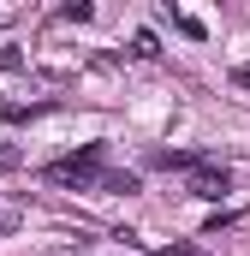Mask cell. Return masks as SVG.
Here are the masks:
<instances>
[{
	"mask_svg": "<svg viewBox=\"0 0 250 256\" xmlns=\"http://www.w3.org/2000/svg\"><path fill=\"white\" fill-rule=\"evenodd\" d=\"M0 167H18V149H0Z\"/></svg>",
	"mask_w": 250,
	"mask_h": 256,
	"instance_id": "9",
	"label": "cell"
},
{
	"mask_svg": "<svg viewBox=\"0 0 250 256\" xmlns=\"http://www.w3.org/2000/svg\"><path fill=\"white\" fill-rule=\"evenodd\" d=\"M42 179L48 185H60V191H137V173H114L108 167V143L96 137V143H84L78 155H60V161H48L42 167Z\"/></svg>",
	"mask_w": 250,
	"mask_h": 256,
	"instance_id": "1",
	"label": "cell"
},
{
	"mask_svg": "<svg viewBox=\"0 0 250 256\" xmlns=\"http://www.w3.org/2000/svg\"><path fill=\"white\" fill-rule=\"evenodd\" d=\"M131 54H137V60H155V54H161V48H155V36H149V30H143V36H137V42H131Z\"/></svg>",
	"mask_w": 250,
	"mask_h": 256,
	"instance_id": "5",
	"label": "cell"
},
{
	"mask_svg": "<svg viewBox=\"0 0 250 256\" xmlns=\"http://www.w3.org/2000/svg\"><path fill=\"white\" fill-rule=\"evenodd\" d=\"M208 155L202 149H149V167H161V173H196Z\"/></svg>",
	"mask_w": 250,
	"mask_h": 256,
	"instance_id": "3",
	"label": "cell"
},
{
	"mask_svg": "<svg viewBox=\"0 0 250 256\" xmlns=\"http://www.w3.org/2000/svg\"><path fill=\"white\" fill-rule=\"evenodd\" d=\"M185 179H190V196H202V202H220V196L232 191V173H226L220 155H208V161H202L196 173H185Z\"/></svg>",
	"mask_w": 250,
	"mask_h": 256,
	"instance_id": "2",
	"label": "cell"
},
{
	"mask_svg": "<svg viewBox=\"0 0 250 256\" xmlns=\"http://www.w3.org/2000/svg\"><path fill=\"white\" fill-rule=\"evenodd\" d=\"M60 18H66V24H84V18H90V0H72V6H60Z\"/></svg>",
	"mask_w": 250,
	"mask_h": 256,
	"instance_id": "6",
	"label": "cell"
},
{
	"mask_svg": "<svg viewBox=\"0 0 250 256\" xmlns=\"http://www.w3.org/2000/svg\"><path fill=\"white\" fill-rule=\"evenodd\" d=\"M155 256H202V250H196V244H161Z\"/></svg>",
	"mask_w": 250,
	"mask_h": 256,
	"instance_id": "8",
	"label": "cell"
},
{
	"mask_svg": "<svg viewBox=\"0 0 250 256\" xmlns=\"http://www.w3.org/2000/svg\"><path fill=\"white\" fill-rule=\"evenodd\" d=\"M42 114H54V102H30V108H18V102H0V120H42Z\"/></svg>",
	"mask_w": 250,
	"mask_h": 256,
	"instance_id": "4",
	"label": "cell"
},
{
	"mask_svg": "<svg viewBox=\"0 0 250 256\" xmlns=\"http://www.w3.org/2000/svg\"><path fill=\"white\" fill-rule=\"evenodd\" d=\"M18 66H24V54H18V48H0V72H18Z\"/></svg>",
	"mask_w": 250,
	"mask_h": 256,
	"instance_id": "7",
	"label": "cell"
}]
</instances>
